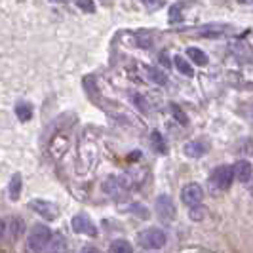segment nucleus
Listing matches in <instances>:
<instances>
[{
  "mask_svg": "<svg viewBox=\"0 0 253 253\" xmlns=\"http://www.w3.org/2000/svg\"><path fill=\"white\" fill-rule=\"evenodd\" d=\"M51 238H53V234H51L50 227H46V225H35V227L29 230L25 252L27 253H46Z\"/></svg>",
  "mask_w": 253,
  "mask_h": 253,
  "instance_id": "1",
  "label": "nucleus"
},
{
  "mask_svg": "<svg viewBox=\"0 0 253 253\" xmlns=\"http://www.w3.org/2000/svg\"><path fill=\"white\" fill-rule=\"evenodd\" d=\"M137 242L143 250H149V252H154V250H160L166 246V232L158 227H149L145 230H141L139 236H137Z\"/></svg>",
  "mask_w": 253,
  "mask_h": 253,
  "instance_id": "2",
  "label": "nucleus"
},
{
  "mask_svg": "<svg viewBox=\"0 0 253 253\" xmlns=\"http://www.w3.org/2000/svg\"><path fill=\"white\" fill-rule=\"evenodd\" d=\"M236 179L234 175V168L232 166H217L215 169L211 171L210 175V187L217 192H223V190H228L232 181Z\"/></svg>",
  "mask_w": 253,
  "mask_h": 253,
  "instance_id": "3",
  "label": "nucleus"
},
{
  "mask_svg": "<svg viewBox=\"0 0 253 253\" xmlns=\"http://www.w3.org/2000/svg\"><path fill=\"white\" fill-rule=\"evenodd\" d=\"M103 192L113 200H124L129 192V183L122 175H111L103 181Z\"/></svg>",
  "mask_w": 253,
  "mask_h": 253,
  "instance_id": "4",
  "label": "nucleus"
},
{
  "mask_svg": "<svg viewBox=\"0 0 253 253\" xmlns=\"http://www.w3.org/2000/svg\"><path fill=\"white\" fill-rule=\"evenodd\" d=\"M25 232V223L21 217H8L2 223V236L4 242H15Z\"/></svg>",
  "mask_w": 253,
  "mask_h": 253,
  "instance_id": "5",
  "label": "nucleus"
},
{
  "mask_svg": "<svg viewBox=\"0 0 253 253\" xmlns=\"http://www.w3.org/2000/svg\"><path fill=\"white\" fill-rule=\"evenodd\" d=\"M204 200V189L198 183H189L185 185L181 190V202L185 204L187 208H196V206H202Z\"/></svg>",
  "mask_w": 253,
  "mask_h": 253,
  "instance_id": "6",
  "label": "nucleus"
},
{
  "mask_svg": "<svg viewBox=\"0 0 253 253\" xmlns=\"http://www.w3.org/2000/svg\"><path fill=\"white\" fill-rule=\"evenodd\" d=\"M156 213L158 217L166 221V223H171L173 219H175V213H177V210H175V204L171 200V196H168V194H160L158 198H156Z\"/></svg>",
  "mask_w": 253,
  "mask_h": 253,
  "instance_id": "7",
  "label": "nucleus"
},
{
  "mask_svg": "<svg viewBox=\"0 0 253 253\" xmlns=\"http://www.w3.org/2000/svg\"><path fill=\"white\" fill-rule=\"evenodd\" d=\"M31 210L38 213V215L42 217V219H46V221H55L57 215H59V210H57V206L55 204L48 202V200H40V198H35V200H31Z\"/></svg>",
  "mask_w": 253,
  "mask_h": 253,
  "instance_id": "8",
  "label": "nucleus"
},
{
  "mask_svg": "<svg viewBox=\"0 0 253 253\" xmlns=\"http://www.w3.org/2000/svg\"><path fill=\"white\" fill-rule=\"evenodd\" d=\"M71 227H73V230H75L76 234H86V236H91V238L97 236V227H95V223H93L88 215H84V213H78V215L73 217Z\"/></svg>",
  "mask_w": 253,
  "mask_h": 253,
  "instance_id": "9",
  "label": "nucleus"
},
{
  "mask_svg": "<svg viewBox=\"0 0 253 253\" xmlns=\"http://www.w3.org/2000/svg\"><path fill=\"white\" fill-rule=\"evenodd\" d=\"M69 141H71L69 131L59 129V133H55V135H53V139H51V143H50V154L51 156H53V158L63 156L65 151L69 149Z\"/></svg>",
  "mask_w": 253,
  "mask_h": 253,
  "instance_id": "10",
  "label": "nucleus"
},
{
  "mask_svg": "<svg viewBox=\"0 0 253 253\" xmlns=\"http://www.w3.org/2000/svg\"><path fill=\"white\" fill-rule=\"evenodd\" d=\"M183 151H185V154H187L189 158H202V156H206L208 151H210V145L204 139H194V141H189Z\"/></svg>",
  "mask_w": 253,
  "mask_h": 253,
  "instance_id": "11",
  "label": "nucleus"
},
{
  "mask_svg": "<svg viewBox=\"0 0 253 253\" xmlns=\"http://www.w3.org/2000/svg\"><path fill=\"white\" fill-rule=\"evenodd\" d=\"M234 168V175L240 183H250L253 177V166L250 160H238L236 164L232 166Z\"/></svg>",
  "mask_w": 253,
  "mask_h": 253,
  "instance_id": "12",
  "label": "nucleus"
},
{
  "mask_svg": "<svg viewBox=\"0 0 253 253\" xmlns=\"http://www.w3.org/2000/svg\"><path fill=\"white\" fill-rule=\"evenodd\" d=\"M232 48L238 59H242L244 63H253V48L248 42H236Z\"/></svg>",
  "mask_w": 253,
  "mask_h": 253,
  "instance_id": "13",
  "label": "nucleus"
},
{
  "mask_svg": "<svg viewBox=\"0 0 253 253\" xmlns=\"http://www.w3.org/2000/svg\"><path fill=\"white\" fill-rule=\"evenodd\" d=\"M15 116H17L19 122H29L33 118V105L25 101L17 103L15 105Z\"/></svg>",
  "mask_w": 253,
  "mask_h": 253,
  "instance_id": "14",
  "label": "nucleus"
},
{
  "mask_svg": "<svg viewBox=\"0 0 253 253\" xmlns=\"http://www.w3.org/2000/svg\"><path fill=\"white\" fill-rule=\"evenodd\" d=\"M21 189H23V181H21V175L19 173H13L12 179H10V198L12 200H19V196H21Z\"/></svg>",
  "mask_w": 253,
  "mask_h": 253,
  "instance_id": "15",
  "label": "nucleus"
},
{
  "mask_svg": "<svg viewBox=\"0 0 253 253\" xmlns=\"http://www.w3.org/2000/svg\"><path fill=\"white\" fill-rule=\"evenodd\" d=\"M65 250H67V240L63 238V234H55L51 238L46 253H65Z\"/></svg>",
  "mask_w": 253,
  "mask_h": 253,
  "instance_id": "16",
  "label": "nucleus"
},
{
  "mask_svg": "<svg viewBox=\"0 0 253 253\" xmlns=\"http://www.w3.org/2000/svg\"><path fill=\"white\" fill-rule=\"evenodd\" d=\"M187 55L192 59V63L200 65V67H206V65H208V55H206L200 48H194V46H192V48L187 50Z\"/></svg>",
  "mask_w": 253,
  "mask_h": 253,
  "instance_id": "17",
  "label": "nucleus"
},
{
  "mask_svg": "<svg viewBox=\"0 0 253 253\" xmlns=\"http://www.w3.org/2000/svg\"><path fill=\"white\" fill-rule=\"evenodd\" d=\"M151 145H152V149L158 152V154H166V152H168L166 141H164V137L160 135V131H152L151 133Z\"/></svg>",
  "mask_w": 253,
  "mask_h": 253,
  "instance_id": "18",
  "label": "nucleus"
},
{
  "mask_svg": "<svg viewBox=\"0 0 253 253\" xmlns=\"http://www.w3.org/2000/svg\"><path fill=\"white\" fill-rule=\"evenodd\" d=\"M183 10H185V2H175L171 8H169V23H179L183 21Z\"/></svg>",
  "mask_w": 253,
  "mask_h": 253,
  "instance_id": "19",
  "label": "nucleus"
},
{
  "mask_svg": "<svg viewBox=\"0 0 253 253\" xmlns=\"http://www.w3.org/2000/svg\"><path fill=\"white\" fill-rule=\"evenodd\" d=\"M111 253H133V248H131V244L127 240H114L113 244H111V250H109Z\"/></svg>",
  "mask_w": 253,
  "mask_h": 253,
  "instance_id": "20",
  "label": "nucleus"
},
{
  "mask_svg": "<svg viewBox=\"0 0 253 253\" xmlns=\"http://www.w3.org/2000/svg\"><path fill=\"white\" fill-rule=\"evenodd\" d=\"M169 109H171V114H173V118L177 120L181 126H189V116L185 114V111L179 107L177 103H169Z\"/></svg>",
  "mask_w": 253,
  "mask_h": 253,
  "instance_id": "21",
  "label": "nucleus"
},
{
  "mask_svg": "<svg viewBox=\"0 0 253 253\" xmlns=\"http://www.w3.org/2000/svg\"><path fill=\"white\" fill-rule=\"evenodd\" d=\"M135 40H137V46L143 48V50H149L152 46V35L149 31H139V33L135 35Z\"/></svg>",
  "mask_w": 253,
  "mask_h": 253,
  "instance_id": "22",
  "label": "nucleus"
},
{
  "mask_svg": "<svg viewBox=\"0 0 253 253\" xmlns=\"http://www.w3.org/2000/svg\"><path fill=\"white\" fill-rule=\"evenodd\" d=\"M173 63H175V67H177V71L181 73V75H185V76H192V75H194V71H192V67L189 65V61H187V59H183L181 55H175Z\"/></svg>",
  "mask_w": 253,
  "mask_h": 253,
  "instance_id": "23",
  "label": "nucleus"
},
{
  "mask_svg": "<svg viewBox=\"0 0 253 253\" xmlns=\"http://www.w3.org/2000/svg\"><path fill=\"white\" fill-rule=\"evenodd\" d=\"M131 103L139 109L143 114H149L151 113V107H149V103H147V99L141 95V93H131Z\"/></svg>",
  "mask_w": 253,
  "mask_h": 253,
  "instance_id": "24",
  "label": "nucleus"
},
{
  "mask_svg": "<svg viewBox=\"0 0 253 253\" xmlns=\"http://www.w3.org/2000/svg\"><path fill=\"white\" fill-rule=\"evenodd\" d=\"M147 73L151 76V80H154L156 84H160V86L168 84V78H166V75L162 71H158V69H154V67H147Z\"/></svg>",
  "mask_w": 253,
  "mask_h": 253,
  "instance_id": "25",
  "label": "nucleus"
},
{
  "mask_svg": "<svg viewBox=\"0 0 253 253\" xmlns=\"http://www.w3.org/2000/svg\"><path fill=\"white\" fill-rule=\"evenodd\" d=\"M76 6L86 13H93L95 12V2L93 0H76Z\"/></svg>",
  "mask_w": 253,
  "mask_h": 253,
  "instance_id": "26",
  "label": "nucleus"
},
{
  "mask_svg": "<svg viewBox=\"0 0 253 253\" xmlns=\"http://www.w3.org/2000/svg\"><path fill=\"white\" fill-rule=\"evenodd\" d=\"M141 2H143L145 8L151 10V12H156V10L164 8V4H166V0H141Z\"/></svg>",
  "mask_w": 253,
  "mask_h": 253,
  "instance_id": "27",
  "label": "nucleus"
},
{
  "mask_svg": "<svg viewBox=\"0 0 253 253\" xmlns=\"http://www.w3.org/2000/svg\"><path fill=\"white\" fill-rule=\"evenodd\" d=\"M204 217V210L200 206H196V208H190V219L192 221H200Z\"/></svg>",
  "mask_w": 253,
  "mask_h": 253,
  "instance_id": "28",
  "label": "nucleus"
},
{
  "mask_svg": "<svg viewBox=\"0 0 253 253\" xmlns=\"http://www.w3.org/2000/svg\"><path fill=\"white\" fill-rule=\"evenodd\" d=\"M158 59H160V65H164L166 69H169V67H171V65H169V57H168V53H164V51L158 55Z\"/></svg>",
  "mask_w": 253,
  "mask_h": 253,
  "instance_id": "29",
  "label": "nucleus"
},
{
  "mask_svg": "<svg viewBox=\"0 0 253 253\" xmlns=\"http://www.w3.org/2000/svg\"><path fill=\"white\" fill-rule=\"evenodd\" d=\"M80 253H101L97 248H91V246H86V248H82V252Z\"/></svg>",
  "mask_w": 253,
  "mask_h": 253,
  "instance_id": "30",
  "label": "nucleus"
},
{
  "mask_svg": "<svg viewBox=\"0 0 253 253\" xmlns=\"http://www.w3.org/2000/svg\"><path fill=\"white\" fill-rule=\"evenodd\" d=\"M51 2H55V4H63V2H69V0H51Z\"/></svg>",
  "mask_w": 253,
  "mask_h": 253,
  "instance_id": "31",
  "label": "nucleus"
},
{
  "mask_svg": "<svg viewBox=\"0 0 253 253\" xmlns=\"http://www.w3.org/2000/svg\"><path fill=\"white\" fill-rule=\"evenodd\" d=\"M252 0H238V4H250Z\"/></svg>",
  "mask_w": 253,
  "mask_h": 253,
  "instance_id": "32",
  "label": "nucleus"
},
{
  "mask_svg": "<svg viewBox=\"0 0 253 253\" xmlns=\"http://www.w3.org/2000/svg\"><path fill=\"white\" fill-rule=\"evenodd\" d=\"M250 190H252V194H253V187H252V189H250Z\"/></svg>",
  "mask_w": 253,
  "mask_h": 253,
  "instance_id": "33",
  "label": "nucleus"
}]
</instances>
